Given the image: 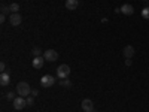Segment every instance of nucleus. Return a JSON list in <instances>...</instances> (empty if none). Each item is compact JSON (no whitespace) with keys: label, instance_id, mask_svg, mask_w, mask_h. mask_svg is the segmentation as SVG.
<instances>
[{"label":"nucleus","instance_id":"obj_12","mask_svg":"<svg viewBox=\"0 0 149 112\" xmlns=\"http://www.w3.org/2000/svg\"><path fill=\"white\" fill-rule=\"evenodd\" d=\"M9 82H10V81H9V73L2 72V75H0V84H2L3 87H6Z\"/></svg>","mask_w":149,"mask_h":112},{"label":"nucleus","instance_id":"obj_6","mask_svg":"<svg viewBox=\"0 0 149 112\" xmlns=\"http://www.w3.org/2000/svg\"><path fill=\"white\" fill-rule=\"evenodd\" d=\"M81 106H82L84 112H93L94 111V103H93V100H90V99H84Z\"/></svg>","mask_w":149,"mask_h":112},{"label":"nucleus","instance_id":"obj_7","mask_svg":"<svg viewBox=\"0 0 149 112\" xmlns=\"http://www.w3.org/2000/svg\"><path fill=\"white\" fill-rule=\"evenodd\" d=\"M21 21H22V18H21L19 14H10L9 15V22L12 24V26H19Z\"/></svg>","mask_w":149,"mask_h":112},{"label":"nucleus","instance_id":"obj_24","mask_svg":"<svg viewBox=\"0 0 149 112\" xmlns=\"http://www.w3.org/2000/svg\"><path fill=\"white\" fill-rule=\"evenodd\" d=\"M143 2H146V0H143Z\"/></svg>","mask_w":149,"mask_h":112},{"label":"nucleus","instance_id":"obj_15","mask_svg":"<svg viewBox=\"0 0 149 112\" xmlns=\"http://www.w3.org/2000/svg\"><path fill=\"white\" fill-rule=\"evenodd\" d=\"M31 54H33L34 57H40V54H42V51H40V48H33V51H31Z\"/></svg>","mask_w":149,"mask_h":112},{"label":"nucleus","instance_id":"obj_1","mask_svg":"<svg viewBox=\"0 0 149 112\" xmlns=\"http://www.w3.org/2000/svg\"><path fill=\"white\" fill-rule=\"evenodd\" d=\"M17 93H18V96L29 97V96L31 94V88H30V85H29L27 82L21 81V82H18V85H17Z\"/></svg>","mask_w":149,"mask_h":112},{"label":"nucleus","instance_id":"obj_17","mask_svg":"<svg viewBox=\"0 0 149 112\" xmlns=\"http://www.w3.org/2000/svg\"><path fill=\"white\" fill-rule=\"evenodd\" d=\"M9 12H10V9H9V6H2V15H8L9 14Z\"/></svg>","mask_w":149,"mask_h":112},{"label":"nucleus","instance_id":"obj_21","mask_svg":"<svg viewBox=\"0 0 149 112\" xmlns=\"http://www.w3.org/2000/svg\"><path fill=\"white\" fill-rule=\"evenodd\" d=\"M6 21V15H0V22H5Z\"/></svg>","mask_w":149,"mask_h":112},{"label":"nucleus","instance_id":"obj_18","mask_svg":"<svg viewBox=\"0 0 149 112\" xmlns=\"http://www.w3.org/2000/svg\"><path fill=\"white\" fill-rule=\"evenodd\" d=\"M26 100H27V106H33V105H34V100H33V96H29V97L26 99Z\"/></svg>","mask_w":149,"mask_h":112},{"label":"nucleus","instance_id":"obj_11","mask_svg":"<svg viewBox=\"0 0 149 112\" xmlns=\"http://www.w3.org/2000/svg\"><path fill=\"white\" fill-rule=\"evenodd\" d=\"M79 5V0H66V8L69 10H74Z\"/></svg>","mask_w":149,"mask_h":112},{"label":"nucleus","instance_id":"obj_23","mask_svg":"<svg viewBox=\"0 0 149 112\" xmlns=\"http://www.w3.org/2000/svg\"><path fill=\"white\" fill-rule=\"evenodd\" d=\"M37 94H39V91H37V90H33V91H31V96H33V97L37 96Z\"/></svg>","mask_w":149,"mask_h":112},{"label":"nucleus","instance_id":"obj_16","mask_svg":"<svg viewBox=\"0 0 149 112\" xmlns=\"http://www.w3.org/2000/svg\"><path fill=\"white\" fill-rule=\"evenodd\" d=\"M142 17H143L145 20H149V8H145V9L142 10Z\"/></svg>","mask_w":149,"mask_h":112},{"label":"nucleus","instance_id":"obj_14","mask_svg":"<svg viewBox=\"0 0 149 112\" xmlns=\"http://www.w3.org/2000/svg\"><path fill=\"white\" fill-rule=\"evenodd\" d=\"M15 93H17V91H15ZM15 93H14V91H9V93L6 94V99H8V100H12V102H14L15 99H17V97H15Z\"/></svg>","mask_w":149,"mask_h":112},{"label":"nucleus","instance_id":"obj_3","mask_svg":"<svg viewBox=\"0 0 149 112\" xmlns=\"http://www.w3.org/2000/svg\"><path fill=\"white\" fill-rule=\"evenodd\" d=\"M54 84H55V78L51 76V75H43L40 78V85L43 88H49V87H52Z\"/></svg>","mask_w":149,"mask_h":112},{"label":"nucleus","instance_id":"obj_19","mask_svg":"<svg viewBox=\"0 0 149 112\" xmlns=\"http://www.w3.org/2000/svg\"><path fill=\"white\" fill-rule=\"evenodd\" d=\"M60 84L63 85V87H70V85H72V84H70V81H61Z\"/></svg>","mask_w":149,"mask_h":112},{"label":"nucleus","instance_id":"obj_9","mask_svg":"<svg viewBox=\"0 0 149 112\" xmlns=\"http://www.w3.org/2000/svg\"><path fill=\"white\" fill-rule=\"evenodd\" d=\"M45 64V58L43 57H34L33 58V67L34 69H42Z\"/></svg>","mask_w":149,"mask_h":112},{"label":"nucleus","instance_id":"obj_10","mask_svg":"<svg viewBox=\"0 0 149 112\" xmlns=\"http://www.w3.org/2000/svg\"><path fill=\"white\" fill-rule=\"evenodd\" d=\"M121 12L124 15H133L134 14V8L131 5H122L121 6Z\"/></svg>","mask_w":149,"mask_h":112},{"label":"nucleus","instance_id":"obj_5","mask_svg":"<svg viewBox=\"0 0 149 112\" xmlns=\"http://www.w3.org/2000/svg\"><path fill=\"white\" fill-rule=\"evenodd\" d=\"M26 106H27V100H26L22 96H18L15 100H14V108H15L17 111H21V109H24Z\"/></svg>","mask_w":149,"mask_h":112},{"label":"nucleus","instance_id":"obj_22","mask_svg":"<svg viewBox=\"0 0 149 112\" xmlns=\"http://www.w3.org/2000/svg\"><path fill=\"white\" fill-rule=\"evenodd\" d=\"M125 64L127 66H131V58H125Z\"/></svg>","mask_w":149,"mask_h":112},{"label":"nucleus","instance_id":"obj_2","mask_svg":"<svg viewBox=\"0 0 149 112\" xmlns=\"http://www.w3.org/2000/svg\"><path fill=\"white\" fill-rule=\"evenodd\" d=\"M69 75H70V67H69L67 64H61V66L57 67V76H58L60 79L69 78Z\"/></svg>","mask_w":149,"mask_h":112},{"label":"nucleus","instance_id":"obj_13","mask_svg":"<svg viewBox=\"0 0 149 112\" xmlns=\"http://www.w3.org/2000/svg\"><path fill=\"white\" fill-rule=\"evenodd\" d=\"M9 9H10V14H18V10L21 8H19L18 3H12V5H9Z\"/></svg>","mask_w":149,"mask_h":112},{"label":"nucleus","instance_id":"obj_4","mask_svg":"<svg viewBox=\"0 0 149 112\" xmlns=\"http://www.w3.org/2000/svg\"><path fill=\"white\" fill-rule=\"evenodd\" d=\"M43 58L46 61H49V63H52V61H55L58 58V52L55 51V49H46L45 54H43Z\"/></svg>","mask_w":149,"mask_h":112},{"label":"nucleus","instance_id":"obj_8","mask_svg":"<svg viewBox=\"0 0 149 112\" xmlns=\"http://www.w3.org/2000/svg\"><path fill=\"white\" fill-rule=\"evenodd\" d=\"M122 52H124V57H125V58H131L134 55V52H136V49H134L133 45H127L125 48H124Z\"/></svg>","mask_w":149,"mask_h":112},{"label":"nucleus","instance_id":"obj_20","mask_svg":"<svg viewBox=\"0 0 149 112\" xmlns=\"http://www.w3.org/2000/svg\"><path fill=\"white\" fill-rule=\"evenodd\" d=\"M0 70H2V72H5V70H6V64L3 63V61L0 63Z\"/></svg>","mask_w":149,"mask_h":112}]
</instances>
